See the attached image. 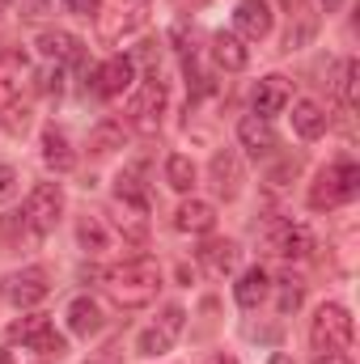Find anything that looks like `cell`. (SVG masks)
Listing matches in <instances>:
<instances>
[{
	"label": "cell",
	"instance_id": "1",
	"mask_svg": "<svg viewBox=\"0 0 360 364\" xmlns=\"http://www.w3.org/2000/svg\"><path fill=\"white\" fill-rule=\"evenodd\" d=\"M97 279H102V288L110 292V301L123 305V309H140V305H149V301L157 296V288H162V272H157L153 259H127V263H115V267H106Z\"/></svg>",
	"mask_w": 360,
	"mask_h": 364
},
{
	"label": "cell",
	"instance_id": "2",
	"mask_svg": "<svg viewBox=\"0 0 360 364\" xmlns=\"http://www.w3.org/2000/svg\"><path fill=\"white\" fill-rule=\"evenodd\" d=\"M360 195V166L352 161H335V166H327L314 186H309V208H339V203H348V199H356Z\"/></svg>",
	"mask_w": 360,
	"mask_h": 364
},
{
	"label": "cell",
	"instance_id": "3",
	"mask_svg": "<svg viewBox=\"0 0 360 364\" xmlns=\"http://www.w3.org/2000/svg\"><path fill=\"white\" fill-rule=\"evenodd\" d=\"M352 335H356V326H352V314H348L344 305H322V309L314 314L309 343H314L318 356H322V352H348V348H352Z\"/></svg>",
	"mask_w": 360,
	"mask_h": 364
},
{
	"label": "cell",
	"instance_id": "4",
	"mask_svg": "<svg viewBox=\"0 0 360 364\" xmlns=\"http://www.w3.org/2000/svg\"><path fill=\"white\" fill-rule=\"evenodd\" d=\"M259 246L263 255H275V259H305L314 250V233L297 220H268L259 229Z\"/></svg>",
	"mask_w": 360,
	"mask_h": 364
},
{
	"label": "cell",
	"instance_id": "5",
	"mask_svg": "<svg viewBox=\"0 0 360 364\" xmlns=\"http://www.w3.org/2000/svg\"><path fill=\"white\" fill-rule=\"evenodd\" d=\"M60 216H64V191H60L55 182H38V186L26 195L21 220H26L34 233H51V229L60 225Z\"/></svg>",
	"mask_w": 360,
	"mask_h": 364
},
{
	"label": "cell",
	"instance_id": "6",
	"mask_svg": "<svg viewBox=\"0 0 360 364\" xmlns=\"http://www.w3.org/2000/svg\"><path fill=\"white\" fill-rule=\"evenodd\" d=\"M0 292H4V301H9L13 309H30V305H38V301L51 292V279H47L43 267H21V272L4 275Z\"/></svg>",
	"mask_w": 360,
	"mask_h": 364
},
{
	"label": "cell",
	"instance_id": "7",
	"mask_svg": "<svg viewBox=\"0 0 360 364\" xmlns=\"http://www.w3.org/2000/svg\"><path fill=\"white\" fill-rule=\"evenodd\" d=\"M162 110H166V85H162V77L153 73V77L140 85V93L132 97V106H127L132 127L144 132V136H153V132L162 127Z\"/></svg>",
	"mask_w": 360,
	"mask_h": 364
},
{
	"label": "cell",
	"instance_id": "8",
	"mask_svg": "<svg viewBox=\"0 0 360 364\" xmlns=\"http://www.w3.org/2000/svg\"><path fill=\"white\" fill-rule=\"evenodd\" d=\"M149 21V13H144V0H119L115 9H106V13H97V34H102V43H119L123 34H132V30H140Z\"/></svg>",
	"mask_w": 360,
	"mask_h": 364
},
{
	"label": "cell",
	"instance_id": "9",
	"mask_svg": "<svg viewBox=\"0 0 360 364\" xmlns=\"http://www.w3.org/2000/svg\"><path fill=\"white\" fill-rule=\"evenodd\" d=\"M132 81H136V64L127 55H115V60H106L93 73V93L110 102V97H123V93L132 90Z\"/></svg>",
	"mask_w": 360,
	"mask_h": 364
},
{
	"label": "cell",
	"instance_id": "10",
	"mask_svg": "<svg viewBox=\"0 0 360 364\" xmlns=\"http://www.w3.org/2000/svg\"><path fill=\"white\" fill-rule=\"evenodd\" d=\"M233 26H238V34L242 38H268L271 34V9L268 0H242L238 9H233Z\"/></svg>",
	"mask_w": 360,
	"mask_h": 364
},
{
	"label": "cell",
	"instance_id": "11",
	"mask_svg": "<svg viewBox=\"0 0 360 364\" xmlns=\"http://www.w3.org/2000/svg\"><path fill=\"white\" fill-rule=\"evenodd\" d=\"M238 140H242V149H246L250 157H268V153H275V132H271V123L263 119V114H242Z\"/></svg>",
	"mask_w": 360,
	"mask_h": 364
},
{
	"label": "cell",
	"instance_id": "12",
	"mask_svg": "<svg viewBox=\"0 0 360 364\" xmlns=\"http://www.w3.org/2000/svg\"><path fill=\"white\" fill-rule=\"evenodd\" d=\"M30 64L21 51H4L0 55V110H9L17 97H21V81H26Z\"/></svg>",
	"mask_w": 360,
	"mask_h": 364
},
{
	"label": "cell",
	"instance_id": "13",
	"mask_svg": "<svg viewBox=\"0 0 360 364\" xmlns=\"http://www.w3.org/2000/svg\"><path fill=\"white\" fill-rule=\"evenodd\" d=\"M38 51H43L47 60H55V64H81V60H85L81 38L68 34V30H43V34H38Z\"/></svg>",
	"mask_w": 360,
	"mask_h": 364
},
{
	"label": "cell",
	"instance_id": "14",
	"mask_svg": "<svg viewBox=\"0 0 360 364\" xmlns=\"http://www.w3.org/2000/svg\"><path fill=\"white\" fill-rule=\"evenodd\" d=\"M292 102V85L284 81V77H263L259 85H255V114H280L284 106Z\"/></svg>",
	"mask_w": 360,
	"mask_h": 364
},
{
	"label": "cell",
	"instance_id": "15",
	"mask_svg": "<svg viewBox=\"0 0 360 364\" xmlns=\"http://www.w3.org/2000/svg\"><path fill=\"white\" fill-rule=\"evenodd\" d=\"M212 225H216V208L208 199H186L174 212V229L179 233H212Z\"/></svg>",
	"mask_w": 360,
	"mask_h": 364
},
{
	"label": "cell",
	"instance_id": "16",
	"mask_svg": "<svg viewBox=\"0 0 360 364\" xmlns=\"http://www.w3.org/2000/svg\"><path fill=\"white\" fill-rule=\"evenodd\" d=\"M212 182H216V191L225 199H238V191H242V161H238L233 149H221L212 157Z\"/></svg>",
	"mask_w": 360,
	"mask_h": 364
},
{
	"label": "cell",
	"instance_id": "17",
	"mask_svg": "<svg viewBox=\"0 0 360 364\" xmlns=\"http://www.w3.org/2000/svg\"><path fill=\"white\" fill-rule=\"evenodd\" d=\"M212 60H216L225 73H242V68L250 64V55H246L242 38H238V34H229V30L212 34Z\"/></svg>",
	"mask_w": 360,
	"mask_h": 364
},
{
	"label": "cell",
	"instance_id": "18",
	"mask_svg": "<svg viewBox=\"0 0 360 364\" xmlns=\"http://www.w3.org/2000/svg\"><path fill=\"white\" fill-rule=\"evenodd\" d=\"M43 161H47L55 174H68V170L77 166V153H73V144H68V136H64L60 127H47V132H43Z\"/></svg>",
	"mask_w": 360,
	"mask_h": 364
},
{
	"label": "cell",
	"instance_id": "19",
	"mask_svg": "<svg viewBox=\"0 0 360 364\" xmlns=\"http://www.w3.org/2000/svg\"><path fill=\"white\" fill-rule=\"evenodd\" d=\"M292 132H297L301 140H318V136L327 132V110H322L318 102L301 97V102L292 106Z\"/></svg>",
	"mask_w": 360,
	"mask_h": 364
},
{
	"label": "cell",
	"instance_id": "20",
	"mask_svg": "<svg viewBox=\"0 0 360 364\" xmlns=\"http://www.w3.org/2000/svg\"><path fill=\"white\" fill-rule=\"evenodd\" d=\"M199 263L208 267V272L225 275L238 267V242H229V237H216V242H203L199 246Z\"/></svg>",
	"mask_w": 360,
	"mask_h": 364
},
{
	"label": "cell",
	"instance_id": "21",
	"mask_svg": "<svg viewBox=\"0 0 360 364\" xmlns=\"http://www.w3.org/2000/svg\"><path fill=\"white\" fill-rule=\"evenodd\" d=\"M68 331L81 335V339H90V335L102 331V309L93 305L90 296H77V301L68 305Z\"/></svg>",
	"mask_w": 360,
	"mask_h": 364
},
{
	"label": "cell",
	"instance_id": "22",
	"mask_svg": "<svg viewBox=\"0 0 360 364\" xmlns=\"http://www.w3.org/2000/svg\"><path fill=\"white\" fill-rule=\"evenodd\" d=\"M271 292V279L263 267H250V272L238 279V288H233V296H238V305H246V309H255V305H263Z\"/></svg>",
	"mask_w": 360,
	"mask_h": 364
},
{
	"label": "cell",
	"instance_id": "23",
	"mask_svg": "<svg viewBox=\"0 0 360 364\" xmlns=\"http://www.w3.org/2000/svg\"><path fill=\"white\" fill-rule=\"evenodd\" d=\"M77 242H81V250H90V255H106V250H110V233H106L102 216H81Z\"/></svg>",
	"mask_w": 360,
	"mask_h": 364
},
{
	"label": "cell",
	"instance_id": "24",
	"mask_svg": "<svg viewBox=\"0 0 360 364\" xmlns=\"http://www.w3.org/2000/svg\"><path fill=\"white\" fill-rule=\"evenodd\" d=\"M115 149H123V127H119L115 119H102L90 132V153L106 157V153H115Z\"/></svg>",
	"mask_w": 360,
	"mask_h": 364
},
{
	"label": "cell",
	"instance_id": "25",
	"mask_svg": "<svg viewBox=\"0 0 360 364\" xmlns=\"http://www.w3.org/2000/svg\"><path fill=\"white\" fill-rule=\"evenodd\" d=\"M47 326H51L47 314H26V318H17V322L9 326V339H17L21 348H34V339H38Z\"/></svg>",
	"mask_w": 360,
	"mask_h": 364
},
{
	"label": "cell",
	"instance_id": "26",
	"mask_svg": "<svg viewBox=\"0 0 360 364\" xmlns=\"http://www.w3.org/2000/svg\"><path fill=\"white\" fill-rule=\"evenodd\" d=\"M166 182H170L174 191H191V186H195V161L182 157V153H174V157L166 161Z\"/></svg>",
	"mask_w": 360,
	"mask_h": 364
},
{
	"label": "cell",
	"instance_id": "27",
	"mask_svg": "<svg viewBox=\"0 0 360 364\" xmlns=\"http://www.w3.org/2000/svg\"><path fill=\"white\" fill-rule=\"evenodd\" d=\"M170 343H174V339H170L162 326H153V331H144V335H140V343H136V348H140V356H162V352H170Z\"/></svg>",
	"mask_w": 360,
	"mask_h": 364
},
{
	"label": "cell",
	"instance_id": "28",
	"mask_svg": "<svg viewBox=\"0 0 360 364\" xmlns=\"http://www.w3.org/2000/svg\"><path fill=\"white\" fill-rule=\"evenodd\" d=\"M34 352H43V356H64L68 343H64V335H55V326H47V331L34 339Z\"/></svg>",
	"mask_w": 360,
	"mask_h": 364
},
{
	"label": "cell",
	"instance_id": "29",
	"mask_svg": "<svg viewBox=\"0 0 360 364\" xmlns=\"http://www.w3.org/2000/svg\"><path fill=\"white\" fill-rule=\"evenodd\" d=\"M280 284H284V288H280V314H288V309L301 305L305 288H301V279H280Z\"/></svg>",
	"mask_w": 360,
	"mask_h": 364
},
{
	"label": "cell",
	"instance_id": "30",
	"mask_svg": "<svg viewBox=\"0 0 360 364\" xmlns=\"http://www.w3.org/2000/svg\"><path fill=\"white\" fill-rule=\"evenodd\" d=\"M182 322H186V314H182V305H166V309H162V322H157V326H162V331H166L170 339H179Z\"/></svg>",
	"mask_w": 360,
	"mask_h": 364
},
{
	"label": "cell",
	"instance_id": "31",
	"mask_svg": "<svg viewBox=\"0 0 360 364\" xmlns=\"http://www.w3.org/2000/svg\"><path fill=\"white\" fill-rule=\"evenodd\" d=\"M356 81H360V64L348 60V64H344V102H348V106H356Z\"/></svg>",
	"mask_w": 360,
	"mask_h": 364
},
{
	"label": "cell",
	"instance_id": "32",
	"mask_svg": "<svg viewBox=\"0 0 360 364\" xmlns=\"http://www.w3.org/2000/svg\"><path fill=\"white\" fill-rule=\"evenodd\" d=\"M17 186H21L17 170H13V166H0V203H9V199L17 195Z\"/></svg>",
	"mask_w": 360,
	"mask_h": 364
},
{
	"label": "cell",
	"instance_id": "33",
	"mask_svg": "<svg viewBox=\"0 0 360 364\" xmlns=\"http://www.w3.org/2000/svg\"><path fill=\"white\" fill-rule=\"evenodd\" d=\"M0 119H4V127H9V132H26L30 110H26V106H21V110H17V106H9V110H0Z\"/></svg>",
	"mask_w": 360,
	"mask_h": 364
},
{
	"label": "cell",
	"instance_id": "34",
	"mask_svg": "<svg viewBox=\"0 0 360 364\" xmlns=\"http://www.w3.org/2000/svg\"><path fill=\"white\" fill-rule=\"evenodd\" d=\"M64 9H68V13H81V17H97L102 0H64Z\"/></svg>",
	"mask_w": 360,
	"mask_h": 364
},
{
	"label": "cell",
	"instance_id": "35",
	"mask_svg": "<svg viewBox=\"0 0 360 364\" xmlns=\"http://www.w3.org/2000/svg\"><path fill=\"white\" fill-rule=\"evenodd\" d=\"M60 90H64V73H60V68L43 73V93H60Z\"/></svg>",
	"mask_w": 360,
	"mask_h": 364
},
{
	"label": "cell",
	"instance_id": "36",
	"mask_svg": "<svg viewBox=\"0 0 360 364\" xmlns=\"http://www.w3.org/2000/svg\"><path fill=\"white\" fill-rule=\"evenodd\" d=\"M314 364H352V360H348L344 352H322V356H318Z\"/></svg>",
	"mask_w": 360,
	"mask_h": 364
},
{
	"label": "cell",
	"instance_id": "37",
	"mask_svg": "<svg viewBox=\"0 0 360 364\" xmlns=\"http://www.w3.org/2000/svg\"><path fill=\"white\" fill-rule=\"evenodd\" d=\"M212 364H238V360H233V356H216Z\"/></svg>",
	"mask_w": 360,
	"mask_h": 364
},
{
	"label": "cell",
	"instance_id": "38",
	"mask_svg": "<svg viewBox=\"0 0 360 364\" xmlns=\"http://www.w3.org/2000/svg\"><path fill=\"white\" fill-rule=\"evenodd\" d=\"M271 364H292L288 356H271Z\"/></svg>",
	"mask_w": 360,
	"mask_h": 364
},
{
	"label": "cell",
	"instance_id": "39",
	"mask_svg": "<svg viewBox=\"0 0 360 364\" xmlns=\"http://www.w3.org/2000/svg\"><path fill=\"white\" fill-rule=\"evenodd\" d=\"M322 4H327V9H339V0H322Z\"/></svg>",
	"mask_w": 360,
	"mask_h": 364
},
{
	"label": "cell",
	"instance_id": "40",
	"mask_svg": "<svg viewBox=\"0 0 360 364\" xmlns=\"http://www.w3.org/2000/svg\"><path fill=\"white\" fill-rule=\"evenodd\" d=\"M0 364H13V360H9V352H0Z\"/></svg>",
	"mask_w": 360,
	"mask_h": 364
},
{
	"label": "cell",
	"instance_id": "41",
	"mask_svg": "<svg viewBox=\"0 0 360 364\" xmlns=\"http://www.w3.org/2000/svg\"><path fill=\"white\" fill-rule=\"evenodd\" d=\"M0 4H9V0H0Z\"/></svg>",
	"mask_w": 360,
	"mask_h": 364
},
{
	"label": "cell",
	"instance_id": "42",
	"mask_svg": "<svg viewBox=\"0 0 360 364\" xmlns=\"http://www.w3.org/2000/svg\"><path fill=\"white\" fill-rule=\"evenodd\" d=\"M97 364H106V360H97Z\"/></svg>",
	"mask_w": 360,
	"mask_h": 364
}]
</instances>
